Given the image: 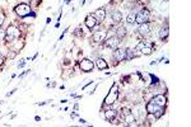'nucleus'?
<instances>
[{
    "instance_id": "obj_1",
    "label": "nucleus",
    "mask_w": 191,
    "mask_h": 127,
    "mask_svg": "<svg viewBox=\"0 0 191 127\" xmlns=\"http://www.w3.org/2000/svg\"><path fill=\"white\" fill-rule=\"evenodd\" d=\"M147 112L149 114H154V118H159V117H162L163 113H164V109H163V107H159V105H157L150 100L147 105Z\"/></svg>"
},
{
    "instance_id": "obj_2",
    "label": "nucleus",
    "mask_w": 191,
    "mask_h": 127,
    "mask_svg": "<svg viewBox=\"0 0 191 127\" xmlns=\"http://www.w3.org/2000/svg\"><path fill=\"white\" fill-rule=\"evenodd\" d=\"M19 36H20V31L17 27H14V26H9L8 27V29H6V36H5V38L8 41H14Z\"/></svg>"
},
{
    "instance_id": "obj_3",
    "label": "nucleus",
    "mask_w": 191,
    "mask_h": 127,
    "mask_svg": "<svg viewBox=\"0 0 191 127\" xmlns=\"http://www.w3.org/2000/svg\"><path fill=\"white\" fill-rule=\"evenodd\" d=\"M149 17H150V13H149L148 9L140 10V12H139L136 15H135V23H139V24L147 23L148 20H149Z\"/></svg>"
},
{
    "instance_id": "obj_4",
    "label": "nucleus",
    "mask_w": 191,
    "mask_h": 127,
    "mask_svg": "<svg viewBox=\"0 0 191 127\" xmlns=\"http://www.w3.org/2000/svg\"><path fill=\"white\" fill-rule=\"evenodd\" d=\"M119 88H117V85L115 84V85L112 87V89L110 90V93H108V95L106 97V99H105V103L106 104H112V103H115L116 102V99H117V97H119Z\"/></svg>"
},
{
    "instance_id": "obj_5",
    "label": "nucleus",
    "mask_w": 191,
    "mask_h": 127,
    "mask_svg": "<svg viewBox=\"0 0 191 127\" xmlns=\"http://www.w3.org/2000/svg\"><path fill=\"white\" fill-rule=\"evenodd\" d=\"M93 68H94V63H93L92 60H89V59H84V60H82V61H80V69H82L84 73H89V71H92Z\"/></svg>"
},
{
    "instance_id": "obj_6",
    "label": "nucleus",
    "mask_w": 191,
    "mask_h": 127,
    "mask_svg": "<svg viewBox=\"0 0 191 127\" xmlns=\"http://www.w3.org/2000/svg\"><path fill=\"white\" fill-rule=\"evenodd\" d=\"M15 13L18 14V15H20V17H26V15H28V14L31 13V8L28 5H26V4H20V5H18L15 8Z\"/></svg>"
},
{
    "instance_id": "obj_7",
    "label": "nucleus",
    "mask_w": 191,
    "mask_h": 127,
    "mask_svg": "<svg viewBox=\"0 0 191 127\" xmlns=\"http://www.w3.org/2000/svg\"><path fill=\"white\" fill-rule=\"evenodd\" d=\"M113 56H115V59H116L117 61H122V60L127 59V56H126V50H124V48H115Z\"/></svg>"
},
{
    "instance_id": "obj_8",
    "label": "nucleus",
    "mask_w": 191,
    "mask_h": 127,
    "mask_svg": "<svg viewBox=\"0 0 191 127\" xmlns=\"http://www.w3.org/2000/svg\"><path fill=\"white\" fill-rule=\"evenodd\" d=\"M106 36H107L106 31H96L94 34H93V40L96 42H102L106 40Z\"/></svg>"
},
{
    "instance_id": "obj_9",
    "label": "nucleus",
    "mask_w": 191,
    "mask_h": 127,
    "mask_svg": "<svg viewBox=\"0 0 191 127\" xmlns=\"http://www.w3.org/2000/svg\"><path fill=\"white\" fill-rule=\"evenodd\" d=\"M152 102H153V103H155L157 105H159V107H164V105H166V102H167V99H166L164 95L159 94V95H155V97L152 99Z\"/></svg>"
},
{
    "instance_id": "obj_10",
    "label": "nucleus",
    "mask_w": 191,
    "mask_h": 127,
    "mask_svg": "<svg viewBox=\"0 0 191 127\" xmlns=\"http://www.w3.org/2000/svg\"><path fill=\"white\" fill-rule=\"evenodd\" d=\"M117 45H119V38L117 37H111L106 41V46L107 47H110V48H112V50L117 48Z\"/></svg>"
},
{
    "instance_id": "obj_11",
    "label": "nucleus",
    "mask_w": 191,
    "mask_h": 127,
    "mask_svg": "<svg viewBox=\"0 0 191 127\" xmlns=\"http://www.w3.org/2000/svg\"><path fill=\"white\" fill-rule=\"evenodd\" d=\"M93 17L97 19V22H102V20H105V18H106V10L105 9L96 10V13H94V15Z\"/></svg>"
},
{
    "instance_id": "obj_12",
    "label": "nucleus",
    "mask_w": 191,
    "mask_h": 127,
    "mask_svg": "<svg viewBox=\"0 0 191 127\" xmlns=\"http://www.w3.org/2000/svg\"><path fill=\"white\" fill-rule=\"evenodd\" d=\"M85 26L88 28H91V29H92V28H94L97 26V19L93 15H88L85 18Z\"/></svg>"
},
{
    "instance_id": "obj_13",
    "label": "nucleus",
    "mask_w": 191,
    "mask_h": 127,
    "mask_svg": "<svg viewBox=\"0 0 191 127\" xmlns=\"http://www.w3.org/2000/svg\"><path fill=\"white\" fill-rule=\"evenodd\" d=\"M125 122H126V125H129V126L136 125V119H135V116H134L133 113H126V116H125Z\"/></svg>"
},
{
    "instance_id": "obj_14",
    "label": "nucleus",
    "mask_w": 191,
    "mask_h": 127,
    "mask_svg": "<svg viewBox=\"0 0 191 127\" xmlns=\"http://www.w3.org/2000/svg\"><path fill=\"white\" fill-rule=\"evenodd\" d=\"M139 32H140L141 34H148L149 32H150V24L148 22L147 23H141L140 27H139Z\"/></svg>"
},
{
    "instance_id": "obj_15",
    "label": "nucleus",
    "mask_w": 191,
    "mask_h": 127,
    "mask_svg": "<svg viewBox=\"0 0 191 127\" xmlns=\"http://www.w3.org/2000/svg\"><path fill=\"white\" fill-rule=\"evenodd\" d=\"M111 18H112L115 23H119L122 20V14H121L119 10H115V12H112V14H111Z\"/></svg>"
},
{
    "instance_id": "obj_16",
    "label": "nucleus",
    "mask_w": 191,
    "mask_h": 127,
    "mask_svg": "<svg viewBox=\"0 0 191 127\" xmlns=\"http://www.w3.org/2000/svg\"><path fill=\"white\" fill-rule=\"evenodd\" d=\"M105 117H106V119H108V121L113 119L115 117H116V111H115V109H108V111H106L105 112Z\"/></svg>"
},
{
    "instance_id": "obj_17",
    "label": "nucleus",
    "mask_w": 191,
    "mask_h": 127,
    "mask_svg": "<svg viewBox=\"0 0 191 127\" xmlns=\"http://www.w3.org/2000/svg\"><path fill=\"white\" fill-rule=\"evenodd\" d=\"M96 63H97V68L101 69V70H105V69L108 68V65H107V62H106L103 59H98V60H97V61H96Z\"/></svg>"
},
{
    "instance_id": "obj_18",
    "label": "nucleus",
    "mask_w": 191,
    "mask_h": 127,
    "mask_svg": "<svg viewBox=\"0 0 191 127\" xmlns=\"http://www.w3.org/2000/svg\"><path fill=\"white\" fill-rule=\"evenodd\" d=\"M116 34H117V38L125 37V34H126V29H125V27H119V28H117Z\"/></svg>"
},
{
    "instance_id": "obj_19",
    "label": "nucleus",
    "mask_w": 191,
    "mask_h": 127,
    "mask_svg": "<svg viewBox=\"0 0 191 127\" xmlns=\"http://www.w3.org/2000/svg\"><path fill=\"white\" fill-rule=\"evenodd\" d=\"M168 33H169V31H168V28L166 27V28H162L161 31H159V38H167V36H168Z\"/></svg>"
},
{
    "instance_id": "obj_20",
    "label": "nucleus",
    "mask_w": 191,
    "mask_h": 127,
    "mask_svg": "<svg viewBox=\"0 0 191 127\" xmlns=\"http://www.w3.org/2000/svg\"><path fill=\"white\" fill-rule=\"evenodd\" d=\"M140 54H143V55H150L152 54V48L150 47H147V46H144V47L140 50Z\"/></svg>"
},
{
    "instance_id": "obj_21",
    "label": "nucleus",
    "mask_w": 191,
    "mask_h": 127,
    "mask_svg": "<svg viewBox=\"0 0 191 127\" xmlns=\"http://www.w3.org/2000/svg\"><path fill=\"white\" fill-rule=\"evenodd\" d=\"M126 56H127V59H131V57H135V56H136V54L134 52V50L129 48V50H126Z\"/></svg>"
},
{
    "instance_id": "obj_22",
    "label": "nucleus",
    "mask_w": 191,
    "mask_h": 127,
    "mask_svg": "<svg viewBox=\"0 0 191 127\" xmlns=\"http://www.w3.org/2000/svg\"><path fill=\"white\" fill-rule=\"evenodd\" d=\"M126 22L127 23H130V24H133V23H135V14H129V17H127V19H126Z\"/></svg>"
},
{
    "instance_id": "obj_23",
    "label": "nucleus",
    "mask_w": 191,
    "mask_h": 127,
    "mask_svg": "<svg viewBox=\"0 0 191 127\" xmlns=\"http://www.w3.org/2000/svg\"><path fill=\"white\" fill-rule=\"evenodd\" d=\"M5 36H6V31H5V29H3V28L0 27V41L4 40Z\"/></svg>"
},
{
    "instance_id": "obj_24",
    "label": "nucleus",
    "mask_w": 191,
    "mask_h": 127,
    "mask_svg": "<svg viewBox=\"0 0 191 127\" xmlns=\"http://www.w3.org/2000/svg\"><path fill=\"white\" fill-rule=\"evenodd\" d=\"M144 46H145V43H144L143 41H141V42H139V43H138V46H136V47H135V51H140L141 48L144 47Z\"/></svg>"
},
{
    "instance_id": "obj_25",
    "label": "nucleus",
    "mask_w": 191,
    "mask_h": 127,
    "mask_svg": "<svg viewBox=\"0 0 191 127\" xmlns=\"http://www.w3.org/2000/svg\"><path fill=\"white\" fill-rule=\"evenodd\" d=\"M4 20H5V14L3 12H0V27H1V24L4 23Z\"/></svg>"
},
{
    "instance_id": "obj_26",
    "label": "nucleus",
    "mask_w": 191,
    "mask_h": 127,
    "mask_svg": "<svg viewBox=\"0 0 191 127\" xmlns=\"http://www.w3.org/2000/svg\"><path fill=\"white\" fill-rule=\"evenodd\" d=\"M3 63H4V56H3L1 54H0V66H1Z\"/></svg>"
},
{
    "instance_id": "obj_27",
    "label": "nucleus",
    "mask_w": 191,
    "mask_h": 127,
    "mask_svg": "<svg viewBox=\"0 0 191 127\" xmlns=\"http://www.w3.org/2000/svg\"><path fill=\"white\" fill-rule=\"evenodd\" d=\"M14 56H15V52H9V57L10 59H14Z\"/></svg>"
}]
</instances>
